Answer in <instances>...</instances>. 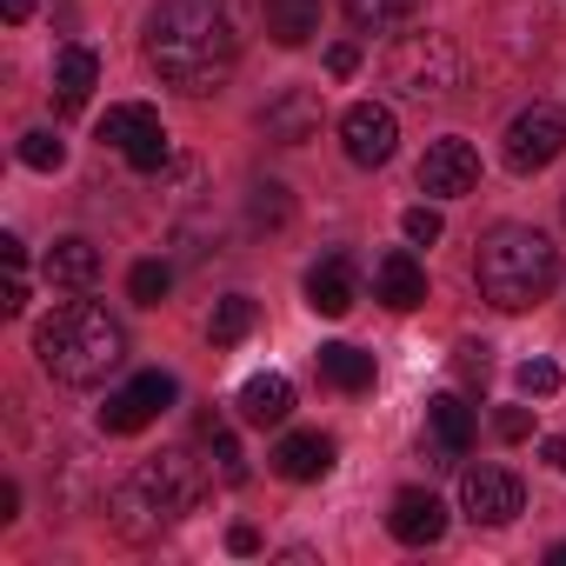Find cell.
<instances>
[{"mask_svg":"<svg viewBox=\"0 0 566 566\" xmlns=\"http://www.w3.org/2000/svg\"><path fill=\"white\" fill-rule=\"evenodd\" d=\"M227 546H233V553H260V533H253V526H233Z\"/></svg>","mask_w":566,"mask_h":566,"instance_id":"33","label":"cell"},{"mask_svg":"<svg viewBox=\"0 0 566 566\" xmlns=\"http://www.w3.org/2000/svg\"><path fill=\"white\" fill-rule=\"evenodd\" d=\"M260 21L273 48H307L321 34V0H260Z\"/></svg>","mask_w":566,"mask_h":566,"instance_id":"19","label":"cell"},{"mask_svg":"<svg viewBox=\"0 0 566 566\" xmlns=\"http://www.w3.org/2000/svg\"><path fill=\"white\" fill-rule=\"evenodd\" d=\"M480 187V154L467 140H433L427 160H420V193H440V200H460Z\"/></svg>","mask_w":566,"mask_h":566,"instance_id":"11","label":"cell"},{"mask_svg":"<svg viewBox=\"0 0 566 566\" xmlns=\"http://www.w3.org/2000/svg\"><path fill=\"white\" fill-rule=\"evenodd\" d=\"M167 287H174V266H167V260H140V266L127 273V294H134L140 307H160Z\"/></svg>","mask_w":566,"mask_h":566,"instance_id":"26","label":"cell"},{"mask_svg":"<svg viewBox=\"0 0 566 566\" xmlns=\"http://www.w3.org/2000/svg\"><path fill=\"white\" fill-rule=\"evenodd\" d=\"M0 253H8V266H14V273H21V266H28V247H21V240H14V233H8V240H0Z\"/></svg>","mask_w":566,"mask_h":566,"instance_id":"35","label":"cell"},{"mask_svg":"<svg viewBox=\"0 0 566 566\" xmlns=\"http://www.w3.org/2000/svg\"><path fill=\"white\" fill-rule=\"evenodd\" d=\"M340 140H347V160H354V167H387V160H394V140H400L394 107L354 101V107L340 114Z\"/></svg>","mask_w":566,"mask_h":566,"instance_id":"10","label":"cell"},{"mask_svg":"<svg viewBox=\"0 0 566 566\" xmlns=\"http://www.w3.org/2000/svg\"><path fill=\"white\" fill-rule=\"evenodd\" d=\"M539 453H546V467H553V473H566V440H546Z\"/></svg>","mask_w":566,"mask_h":566,"instance_id":"37","label":"cell"},{"mask_svg":"<svg viewBox=\"0 0 566 566\" xmlns=\"http://www.w3.org/2000/svg\"><path fill=\"white\" fill-rule=\"evenodd\" d=\"M94 87H101V61H94V48H67V54L54 61V107H61V114H81Z\"/></svg>","mask_w":566,"mask_h":566,"instance_id":"20","label":"cell"},{"mask_svg":"<svg viewBox=\"0 0 566 566\" xmlns=\"http://www.w3.org/2000/svg\"><path fill=\"white\" fill-rule=\"evenodd\" d=\"M493 427H500V440H526V427H533V420H526V407H500V420H493Z\"/></svg>","mask_w":566,"mask_h":566,"instance_id":"32","label":"cell"},{"mask_svg":"<svg viewBox=\"0 0 566 566\" xmlns=\"http://www.w3.org/2000/svg\"><path fill=\"white\" fill-rule=\"evenodd\" d=\"M460 81H467V61H460V48L447 34H407L387 54V87L400 101H420V107L427 101H453Z\"/></svg>","mask_w":566,"mask_h":566,"instance_id":"5","label":"cell"},{"mask_svg":"<svg viewBox=\"0 0 566 566\" xmlns=\"http://www.w3.org/2000/svg\"><path fill=\"white\" fill-rule=\"evenodd\" d=\"M14 506H21V486H14V480H0V520H14Z\"/></svg>","mask_w":566,"mask_h":566,"instance_id":"34","label":"cell"},{"mask_svg":"<svg viewBox=\"0 0 566 566\" xmlns=\"http://www.w3.org/2000/svg\"><path fill=\"white\" fill-rule=\"evenodd\" d=\"M460 506L473 526H506L520 506H526V486L506 473V467H467L460 473Z\"/></svg>","mask_w":566,"mask_h":566,"instance_id":"8","label":"cell"},{"mask_svg":"<svg viewBox=\"0 0 566 566\" xmlns=\"http://www.w3.org/2000/svg\"><path fill=\"white\" fill-rule=\"evenodd\" d=\"M387 533H394L400 546H440V539H447V506H440L433 493H420V486H407V493H394V513H387Z\"/></svg>","mask_w":566,"mask_h":566,"instance_id":"15","label":"cell"},{"mask_svg":"<svg viewBox=\"0 0 566 566\" xmlns=\"http://www.w3.org/2000/svg\"><path fill=\"white\" fill-rule=\"evenodd\" d=\"M240 61L220 0H160L147 14V67L180 94H213Z\"/></svg>","mask_w":566,"mask_h":566,"instance_id":"1","label":"cell"},{"mask_svg":"<svg viewBox=\"0 0 566 566\" xmlns=\"http://www.w3.org/2000/svg\"><path fill=\"white\" fill-rule=\"evenodd\" d=\"M287 413H294V380L287 374H253L240 387V420L247 427H280Z\"/></svg>","mask_w":566,"mask_h":566,"instance_id":"18","label":"cell"},{"mask_svg":"<svg viewBox=\"0 0 566 566\" xmlns=\"http://www.w3.org/2000/svg\"><path fill=\"white\" fill-rule=\"evenodd\" d=\"M48 280H61V287H94V280H101V247L81 240V233L54 240V253H48Z\"/></svg>","mask_w":566,"mask_h":566,"instance_id":"22","label":"cell"},{"mask_svg":"<svg viewBox=\"0 0 566 566\" xmlns=\"http://www.w3.org/2000/svg\"><path fill=\"white\" fill-rule=\"evenodd\" d=\"M473 280H480V294L500 307V314H526L553 294V280H559V247L539 233V227H520V220H500L480 253H473Z\"/></svg>","mask_w":566,"mask_h":566,"instance_id":"2","label":"cell"},{"mask_svg":"<svg viewBox=\"0 0 566 566\" xmlns=\"http://www.w3.org/2000/svg\"><path fill=\"white\" fill-rule=\"evenodd\" d=\"M513 380H520L526 400H553V394H559V367H553V360H520Z\"/></svg>","mask_w":566,"mask_h":566,"instance_id":"28","label":"cell"},{"mask_svg":"<svg viewBox=\"0 0 566 566\" xmlns=\"http://www.w3.org/2000/svg\"><path fill=\"white\" fill-rule=\"evenodd\" d=\"M247 334H253V301H247V294H227V301L213 307V321H207V340H213V347H240Z\"/></svg>","mask_w":566,"mask_h":566,"instance_id":"23","label":"cell"},{"mask_svg":"<svg viewBox=\"0 0 566 566\" xmlns=\"http://www.w3.org/2000/svg\"><path fill=\"white\" fill-rule=\"evenodd\" d=\"M0 14H8V21H14V28H21V21H28V14H34V0H0Z\"/></svg>","mask_w":566,"mask_h":566,"instance_id":"36","label":"cell"},{"mask_svg":"<svg viewBox=\"0 0 566 566\" xmlns=\"http://www.w3.org/2000/svg\"><path fill=\"white\" fill-rule=\"evenodd\" d=\"M314 367H321V380L340 387V394H367V387H374V354H360V347H347V340H327V347L314 354Z\"/></svg>","mask_w":566,"mask_h":566,"instance_id":"21","label":"cell"},{"mask_svg":"<svg viewBox=\"0 0 566 566\" xmlns=\"http://www.w3.org/2000/svg\"><path fill=\"white\" fill-rule=\"evenodd\" d=\"M374 301L394 307V314H413V307L427 301V266H420L407 247H394V253L374 260Z\"/></svg>","mask_w":566,"mask_h":566,"instance_id":"14","label":"cell"},{"mask_svg":"<svg viewBox=\"0 0 566 566\" xmlns=\"http://www.w3.org/2000/svg\"><path fill=\"white\" fill-rule=\"evenodd\" d=\"M559 154H566V114L546 107V101L520 107L513 127H506V167H513V174H539V167H553Z\"/></svg>","mask_w":566,"mask_h":566,"instance_id":"7","label":"cell"},{"mask_svg":"<svg viewBox=\"0 0 566 566\" xmlns=\"http://www.w3.org/2000/svg\"><path fill=\"white\" fill-rule=\"evenodd\" d=\"M400 227H407V240H413V247H433V240L447 233V220H440L433 207H407V220H400Z\"/></svg>","mask_w":566,"mask_h":566,"instance_id":"29","label":"cell"},{"mask_svg":"<svg viewBox=\"0 0 566 566\" xmlns=\"http://www.w3.org/2000/svg\"><path fill=\"white\" fill-rule=\"evenodd\" d=\"M546 559H553V566H566V546H553V553H546Z\"/></svg>","mask_w":566,"mask_h":566,"instance_id":"38","label":"cell"},{"mask_svg":"<svg viewBox=\"0 0 566 566\" xmlns=\"http://www.w3.org/2000/svg\"><path fill=\"white\" fill-rule=\"evenodd\" d=\"M467 447H473V407H467L460 394L427 400V460H433V467H460Z\"/></svg>","mask_w":566,"mask_h":566,"instance_id":"12","label":"cell"},{"mask_svg":"<svg viewBox=\"0 0 566 566\" xmlns=\"http://www.w3.org/2000/svg\"><path fill=\"white\" fill-rule=\"evenodd\" d=\"M354 67H360V48H354V41H334V48H327V74H334V81H347Z\"/></svg>","mask_w":566,"mask_h":566,"instance_id":"31","label":"cell"},{"mask_svg":"<svg viewBox=\"0 0 566 566\" xmlns=\"http://www.w3.org/2000/svg\"><path fill=\"white\" fill-rule=\"evenodd\" d=\"M354 301H360V280H354V260H347V253H327L321 266H307V307H314L321 321L354 314Z\"/></svg>","mask_w":566,"mask_h":566,"instance_id":"16","label":"cell"},{"mask_svg":"<svg viewBox=\"0 0 566 566\" xmlns=\"http://www.w3.org/2000/svg\"><path fill=\"white\" fill-rule=\"evenodd\" d=\"M273 473L294 480V486L327 480V473H334V440H327V433H287V440L273 447Z\"/></svg>","mask_w":566,"mask_h":566,"instance_id":"17","label":"cell"},{"mask_svg":"<svg viewBox=\"0 0 566 566\" xmlns=\"http://www.w3.org/2000/svg\"><path fill=\"white\" fill-rule=\"evenodd\" d=\"M21 160H28L34 174H61V167H67V140L48 134V127H34V134H21Z\"/></svg>","mask_w":566,"mask_h":566,"instance_id":"27","label":"cell"},{"mask_svg":"<svg viewBox=\"0 0 566 566\" xmlns=\"http://www.w3.org/2000/svg\"><path fill=\"white\" fill-rule=\"evenodd\" d=\"M34 354H41V367H48L54 380L94 387V380H107V374L127 360V334H120L94 301H67V307H54V314L34 327Z\"/></svg>","mask_w":566,"mask_h":566,"instance_id":"3","label":"cell"},{"mask_svg":"<svg viewBox=\"0 0 566 566\" xmlns=\"http://www.w3.org/2000/svg\"><path fill=\"white\" fill-rule=\"evenodd\" d=\"M101 140H107V147H120V154H127V167H140V174L167 167V154H174V140H167V127H160V114H154V107H140V101L107 107Z\"/></svg>","mask_w":566,"mask_h":566,"instance_id":"6","label":"cell"},{"mask_svg":"<svg viewBox=\"0 0 566 566\" xmlns=\"http://www.w3.org/2000/svg\"><path fill=\"white\" fill-rule=\"evenodd\" d=\"M321 120H327V107H321L314 87H287L280 101H266V114H260L266 140H280V147H307L321 134Z\"/></svg>","mask_w":566,"mask_h":566,"instance_id":"13","label":"cell"},{"mask_svg":"<svg viewBox=\"0 0 566 566\" xmlns=\"http://www.w3.org/2000/svg\"><path fill=\"white\" fill-rule=\"evenodd\" d=\"M193 493H200L193 460H187V453H160V460L134 467V473L114 486L107 520H114L127 539H160V533H167V526L193 506Z\"/></svg>","mask_w":566,"mask_h":566,"instance_id":"4","label":"cell"},{"mask_svg":"<svg viewBox=\"0 0 566 566\" xmlns=\"http://www.w3.org/2000/svg\"><path fill=\"white\" fill-rule=\"evenodd\" d=\"M174 374H140V380H127L107 407H101V427L107 433H140V427H154L167 407H174Z\"/></svg>","mask_w":566,"mask_h":566,"instance_id":"9","label":"cell"},{"mask_svg":"<svg viewBox=\"0 0 566 566\" xmlns=\"http://www.w3.org/2000/svg\"><path fill=\"white\" fill-rule=\"evenodd\" d=\"M486 354H493L486 340H460V347H453V367H460V380H486V367H493Z\"/></svg>","mask_w":566,"mask_h":566,"instance_id":"30","label":"cell"},{"mask_svg":"<svg viewBox=\"0 0 566 566\" xmlns=\"http://www.w3.org/2000/svg\"><path fill=\"white\" fill-rule=\"evenodd\" d=\"M413 8H420V0H347V21H354V28H374V34H387V28H400Z\"/></svg>","mask_w":566,"mask_h":566,"instance_id":"24","label":"cell"},{"mask_svg":"<svg viewBox=\"0 0 566 566\" xmlns=\"http://www.w3.org/2000/svg\"><path fill=\"white\" fill-rule=\"evenodd\" d=\"M247 213H253V227H287L294 220V193L280 187V180H260L253 200H247Z\"/></svg>","mask_w":566,"mask_h":566,"instance_id":"25","label":"cell"}]
</instances>
